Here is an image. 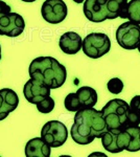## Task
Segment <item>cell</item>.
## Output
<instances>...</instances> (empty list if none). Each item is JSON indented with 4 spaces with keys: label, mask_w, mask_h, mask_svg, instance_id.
Returning <instances> with one entry per match:
<instances>
[{
    "label": "cell",
    "mask_w": 140,
    "mask_h": 157,
    "mask_svg": "<svg viewBox=\"0 0 140 157\" xmlns=\"http://www.w3.org/2000/svg\"><path fill=\"white\" fill-rule=\"evenodd\" d=\"M107 131L108 127L103 111L92 107L76 111L70 135L78 145H89L95 138H101Z\"/></svg>",
    "instance_id": "cell-1"
},
{
    "label": "cell",
    "mask_w": 140,
    "mask_h": 157,
    "mask_svg": "<svg viewBox=\"0 0 140 157\" xmlns=\"http://www.w3.org/2000/svg\"><path fill=\"white\" fill-rule=\"evenodd\" d=\"M28 72L30 78L41 81L51 89L60 88L67 78L65 66L52 57L36 58L30 63Z\"/></svg>",
    "instance_id": "cell-2"
},
{
    "label": "cell",
    "mask_w": 140,
    "mask_h": 157,
    "mask_svg": "<svg viewBox=\"0 0 140 157\" xmlns=\"http://www.w3.org/2000/svg\"><path fill=\"white\" fill-rule=\"evenodd\" d=\"M108 130L130 128V104L120 98L109 101L101 109Z\"/></svg>",
    "instance_id": "cell-3"
},
{
    "label": "cell",
    "mask_w": 140,
    "mask_h": 157,
    "mask_svg": "<svg viewBox=\"0 0 140 157\" xmlns=\"http://www.w3.org/2000/svg\"><path fill=\"white\" fill-rule=\"evenodd\" d=\"M97 92L89 86H83L75 93H69L64 100L66 110L76 112L82 109L92 108L97 103Z\"/></svg>",
    "instance_id": "cell-4"
},
{
    "label": "cell",
    "mask_w": 140,
    "mask_h": 157,
    "mask_svg": "<svg viewBox=\"0 0 140 157\" xmlns=\"http://www.w3.org/2000/svg\"><path fill=\"white\" fill-rule=\"evenodd\" d=\"M84 54L91 59H98L111 49V41L103 33H91L83 40Z\"/></svg>",
    "instance_id": "cell-5"
},
{
    "label": "cell",
    "mask_w": 140,
    "mask_h": 157,
    "mask_svg": "<svg viewBox=\"0 0 140 157\" xmlns=\"http://www.w3.org/2000/svg\"><path fill=\"white\" fill-rule=\"evenodd\" d=\"M41 137L51 148H59L66 143L68 138V130L60 121H49L43 126Z\"/></svg>",
    "instance_id": "cell-6"
},
{
    "label": "cell",
    "mask_w": 140,
    "mask_h": 157,
    "mask_svg": "<svg viewBox=\"0 0 140 157\" xmlns=\"http://www.w3.org/2000/svg\"><path fill=\"white\" fill-rule=\"evenodd\" d=\"M116 41L124 49L138 48L140 42V24L124 22L116 30Z\"/></svg>",
    "instance_id": "cell-7"
},
{
    "label": "cell",
    "mask_w": 140,
    "mask_h": 157,
    "mask_svg": "<svg viewBox=\"0 0 140 157\" xmlns=\"http://www.w3.org/2000/svg\"><path fill=\"white\" fill-rule=\"evenodd\" d=\"M101 144L103 147L109 153H120L129 147L130 134L127 129L118 130L112 129L105 132L101 136Z\"/></svg>",
    "instance_id": "cell-8"
},
{
    "label": "cell",
    "mask_w": 140,
    "mask_h": 157,
    "mask_svg": "<svg viewBox=\"0 0 140 157\" xmlns=\"http://www.w3.org/2000/svg\"><path fill=\"white\" fill-rule=\"evenodd\" d=\"M24 29L25 21L21 15L12 12L0 13V36L18 37Z\"/></svg>",
    "instance_id": "cell-9"
},
{
    "label": "cell",
    "mask_w": 140,
    "mask_h": 157,
    "mask_svg": "<svg viewBox=\"0 0 140 157\" xmlns=\"http://www.w3.org/2000/svg\"><path fill=\"white\" fill-rule=\"evenodd\" d=\"M43 19L50 24H59L67 17L68 9L63 0H45L41 7Z\"/></svg>",
    "instance_id": "cell-10"
},
{
    "label": "cell",
    "mask_w": 140,
    "mask_h": 157,
    "mask_svg": "<svg viewBox=\"0 0 140 157\" xmlns=\"http://www.w3.org/2000/svg\"><path fill=\"white\" fill-rule=\"evenodd\" d=\"M51 88L42 83L37 78H30L23 87V94L25 100L30 104H37L41 102L43 98L50 95Z\"/></svg>",
    "instance_id": "cell-11"
},
{
    "label": "cell",
    "mask_w": 140,
    "mask_h": 157,
    "mask_svg": "<svg viewBox=\"0 0 140 157\" xmlns=\"http://www.w3.org/2000/svg\"><path fill=\"white\" fill-rule=\"evenodd\" d=\"M83 11L86 18L91 22H103L108 19L107 0H85Z\"/></svg>",
    "instance_id": "cell-12"
},
{
    "label": "cell",
    "mask_w": 140,
    "mask_h": 157,
    "mask_svg": "<svg viewBox=\"0 0 140 157\" xmlns=\"http://www.w3.org/2000/svg\"><path fill=\"white\" fill-rule=\"evenodd\" d=\"M19 105V98L9 88L0 89V121L6 120L9 114L16 110Z\"/></svg>",
    "instance_id": "cell-13"
},
{
    "label": "cell",
    "mask_w": 140,
    "mask_h": 157,
    "mask_svg": "<svg viewBox=\"0 0 140 157\" xmlns=\"http://www.w3.org/2000/svg\"><path fill=\"white\" fill-rule=\"evenodd\" d=\"M61 50L67 55L78 54L83 47V40L78 34L74 32H67L63 34L59 41Z\"/></svg>",
    "instance_id": "cell-14"
},
{
    "label": "cell",
    "mask_w": 140,
    "mask_h": 157,
    "mask_svg": "<svg viewBox=\"0 0 140 157\" xmlns=\"http://www.w3.org/2000/svg\"><path fill=\"white\" fill-rule=\"evenodd\" d=\"M24 152L26 157H49L51 147L42 137H35L27 141Z\"/></svg>",
    "instance_id": "cell-15"
},
{
    "label": "cell",
    "mask_w": 140,
    "mask_h": 157,
    "mask_svg": "<svg viewBox=\"0 0 140 157\" xmlns=\"http://www.w3.org/2000/svg\"><path fill=\"white\" fill-rule=\"evenodd\" d=\"M128 4V0H107L108 19H127Z\"/></svg>",
    "instance_id": "cell-16"
},
{
    "label": "cell",
    "mask_w": 140,
    "mask_h": 157,
    "mask_svg": "<svg viewBox=\"0 0 140 157\" xmlns=\"http://www.w3.org/2000/svg\"><path fill=\"white\" fill-rule=\"evenodd\" d=\"M130 134V144L127 148L128 152H137L140 151V127H130L127 128Z\"/></svg>",
    "instance_id": "cell-17"
},
{
    "label": "cell",
    "mask_w": 140,
    "mask_h": 157,
    "mask_svg": "<svg viewBox=\"0 0 140 157\" xmlns=\"http://www.w3.org/2000/svg\"><path fill=\"white\" fill-rule=\"evenodd\" d=\"M127 19L140 24V0H131V2H129Z\"/></svg>",
    "instance_id": "cell-18"
},
{
    "label": "cell",
    "mask_w": 140,
    "mask_h": 157,
    "mask_svg": "<svg viewBox=\"0 0 140 157\" xmlns=\"http://www.w3.org/2000/svg\"><path fill=\"white\" fill-rule=\"evenodd\" d=\"M36 106H37V109L39 112L41 113H50L51 111L55 109V101H53V98L50 97V95H48L45 98H43L41 102L37 103L36 104Z\"/></svg>",
    "instance_id": "cell-19"
},
{
    "label": "cell",
    "mask_w": 140,
    "mask_h": 157,
    "mask_svg": "<svg viewBox=\"0 0 140 157\" xmlns=\"http://www.w3.org/2000/svg\"><path fill=\"white\" fill-rule=\"evenodd\" d=\"M107 88L113 94H119L123 90V82L119 78H113L108 82Z\"/></svg>",
    "instance_id": "cell-20"
},
{
    "label": "cell",
    "mask_w": 140,
    "mask_h": 157,
    "mask_svg": "<svg viewBox=\"0 0 140 157\" xmlns=\"http://www.w3.org/2000/svg\"><path fill=\"white\" fill-rule=\"evenodd\" d=\"M130 107L140 112V95H135L130 102Z\"/></svg>",
    "instance_id": "cell-21"
},
{
    "label": "cell",
    "mask_w": 140,
    "mask_h": 157,
    "mask_svg": "<svg viewBox=\"0 0 140 157\" xmlns=\"http://www.w3.org/2000/svg\"><path fill=\"white\" fill-rule=\"evenodd\" d=\"M2 12H12V7L7 3H6V2L0 0V13Z\"/></svg>",
    "instance_id": "cell-22"
},
{
    "label": "cell",
    "mask_w": 140,
    "mask_h": 157,
    "mask_svg": "<svg viewBox=\"0 0 140 157\" xmlns=\"http://www.w3.org/2000/svg\"><path fill=\"white\" fill-rule=\"evenodd\" d=\"M75 3H82V2H85V0H73Z\"/></svg>",
    "instance_id": "cell-23"
},
{
    "label": "cell",
    "mask_w": 140,
    "mask_h": 157,
    "mask_svg": "<svg viewBox=\"0 0 140 157\" xmlns=\"http://www.w3.org/2000/svg\"><path fill=\"white\" fill-rule=\"evenodd\" d=\"M21 1H23V2H35V1H37V0H21Z\"/></svg>",
    "instance_id": "cell-24"
},
{
    "label": "cell",
    "mask_w": 140,
    "mask_h": 157,
    "mask_svg": "<svg viewBox=\"0 0 140 157\" xmlns=\"http://www.w3.org/2000/svg\"><path fill=\"white\" fill-rule=\"evenodd\" d=\"M0 60H1V46H0Z\"/></svg>",
    "instance_id": "cell-25"
},
{
    "label": "cell",
    "mask_w": 140,
    "mask_h": 157,
    "mask_svg": "<svg viewBox=\"0 0 140 157\" xmlns=\"http://www.w3.org/2000/svg\"><path fill=\"white\" fill-rule=\"evenodd\" d=\"M138 50H139V52H140V42H139V45H138Z\"/></svg>",
    "instance_id": "cell-26"
}]
</instances>
